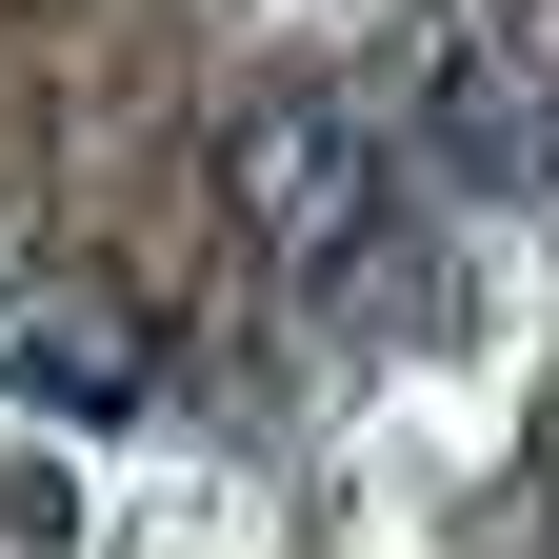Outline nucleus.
<instances>
[{
    "label": "nucleus",
    "instance_id": "1",
    "mask_svg": "<svg viewBox=\"0 0 559 559\" xmlns=\"http://www.w3.org/2000/svg\"><path fill=\"white\" fill-rule=\"evenodd\" d=\"M400 200H419L400 120H360L340 81L221 120V221H240V260H280V280H360V260L400 240Z\"/></svg>",
    "mask_w": 559,
    "mask_h": 559
},
{
    "label": "nucleus",
    "instance_id": "2",
    "mask_svg": "<svg viewBox=\"0 0 559 559\" xmlns=\"http://www.w3.org/2000/svg\"><path fill=\"white\" fill-rule=\"evenodd\" d=\"M0 360H21V400H40V419H81V440H100V419H140V400H160V320H140L120 280H40Z\"/></svg>",
    "mask_w": 559,
    "mask_h": 559
}]
</instances>
